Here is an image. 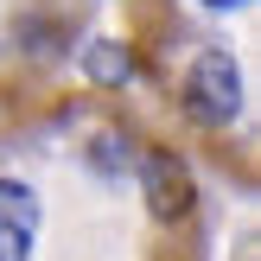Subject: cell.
<instances>
[{"instance_id":"obj_2","label":"cell","mask_w":261,"mask_h":261,"mask_svg":"<svg viewBox=\"0 0 261 261\" xmlns=\"http://www.w3.org/2000/svg\"><path fill=\"white\" fill-rule=\"evenodd\" d=\"M89 0H0V96H19L32 76L70 51Z\"/></svg>"},{"instance_id":"obj_4","label":"cell","mask_w":261,"mask_h":261,"mask_svg":"<svg viewBox=\"0 0 261 261\" xmlns=\"http://www.w3.org/2000/svg\"><path fill=\"white\" fill-rule=\"evenodd\" d=\"M204 7H217V13H223V7H242V0H204Z\"/></svg>"},{"instance_id":"obj_1","label":"cell","mask_w":261,"mask_h":261,"mask_svg":"<svg viewBox=\"0 0 261 261\" xmlns=\"http://www.w3.org/2000/svg\"><path fill=\"white\" fill-rule=\"evenodd\" d=\"M191 178L96 102L0 127V261H185Z\"/></svg>"},{"instance_id":"obj_3","label":"cell","mask_w":261,"mask_h":261,"mask_svg":"<svg viewBox=\"0 0 261 261\" xmlns=\"http://www.w3.org/2000/svg\"><path fill=\"white\" fill-rule=\"evenodd\" d=\"M185 109L198 115L204 127H223L236 115V64L229 58H204L198 70L185 76Z\"/></svg>"}]
</instances>
